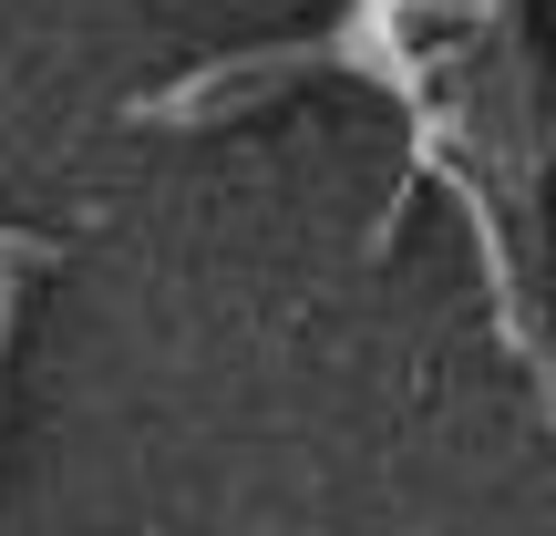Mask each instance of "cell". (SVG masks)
<instances>
[{
    "mask_svg": "<svg viewBox=\"0 0 556 536\" xmlns=\"http://www.w3.org/2000/svg\"><path fill=\"white\" fill-rule=\"evenodd\" d=\"M62 248L52 238H31V227H0V278H31V269H52Z\"/></svg>",
    "mask_w": 556,
    "mask_h": 536,
    "instance_id": "obj_2",
    "label": "cell"
},
{
    "mask_svg": "<svg viewBox=\"0 0 556 536\" xmlns=\"http://www.w3.org/2000/svg\"><path fill=\"white\" fill-rule=\"evenodd\" d=\"M309 62H319V41H278V52H248V62H206V73H186V83H165V94H144L135 124H206V114H238V103L278 94L289 73H309Z\"/></svg>",
    "mask_w": 556,
    "mask_h": 536,
    "instance_id": "obj_1",
    "label": "cell"
},
{
    "mask_svg": "<svg viewBox=\"0 0 556 536\" xmlns=\"http://www.w3.org/2000/svg\"><path fill=\"white\" fill-rule=\"evenodd\" d=\"M0 351H11V278H0Z\"/></svg>",
    "mask_w": 556,
    "mask_h": 536,
    "instance_id": "obj_3",
    "label": "cell"
}]
</instances>
